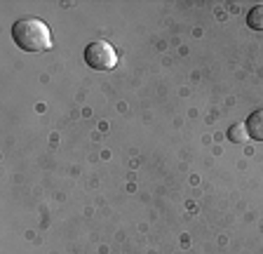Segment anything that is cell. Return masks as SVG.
Returning <instances> with one entry per match:
<instances>
[{
  "label": "cell",
  "mask_w": 263,
  "mask_h": 254,
  "mask_svg": "<svg viewBox=\"0 0 263 254\" xmlns=\"http://www.w3.org/2000/svg\"><path fill=\"white\" fill-rule=\"evenodd\" d=\"M12 40L16 47H22L24 52H45L52 47V33L40 19H19L12 26Z\"/></svg>",
  "instance_id": "6da1fadb"
},
{
  "label": "cell",
  "mask_w": 263,
  "mask_h": 254,
  "mask_svg": "<svg viewBox=\"0 0 263 254\" xmlns=\"http://www.w3.org/2000/svg\"><path fill=\"white\" fill-rule=\"evenodd\" d=\"M85 64L94 71H110V68L118 64V55H115V47L104 40H97V43H89L85 47Z\"/></svg>",
  "instance_id": "7a4b0ae2"
},
{
  "label": "cell",
  "mask_w": 263,
  "mask_h": 254,
  "mask_svg": "<svg viewBox=\"0 0 263 254\" xmlns=\"http://www.w3.org/2000/svg\"><path fill=\"white\" fill-rule=\"evenodd\" d=\"M245 127H247L249 139H254V141H263V108L254 111L252 116L247 118Z\"/></svg>",
  "instance_id": "3957f363"
},
{
  "label": "cell",
  "mask_w": 263,
  "mask_h": 254,
  "mask_svg": "<svg viewBox=\"0 0 263 254\" xmlns=\"http://www.w3.org/2000/svg\"><path fill=\"white\" fill-rule=\"evenodd\" d=\"M247 26L252 28V31L263 33V3L249 10V14H247Z\"/></svg>",
  "instance_id": "277c9868"
},
{
  "label": "cell",
  "mask_w": 263,
  "mask_h": 254,
  "mask_svg": "<svg viewBox=\"0 0 263 254\" xmlns=\"http://www.w3.org/2000/svg\"><path fill=\"white\" fill-rule=\"evenodd\" d=\"M228 139H230V141H235V144H245L247 139H249L245 122H235V125L230 127V130H228Z\"/></svg>",
  "instance_id": "5b68a950"
}]
</instances>
